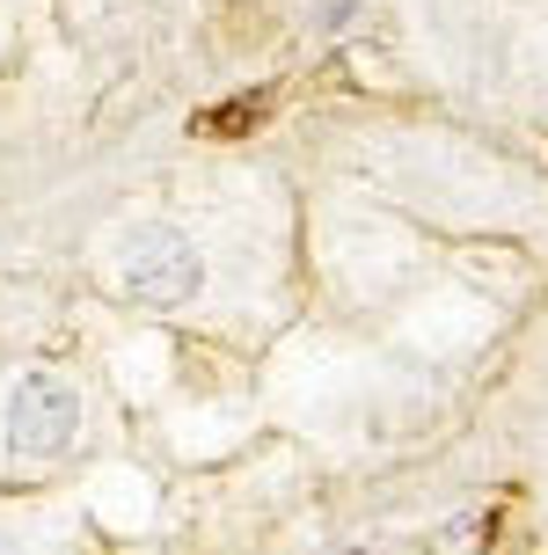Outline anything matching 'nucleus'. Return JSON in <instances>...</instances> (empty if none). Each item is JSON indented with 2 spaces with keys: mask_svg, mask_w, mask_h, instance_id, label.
Here are the masks:
<instances>
[{
  "mask_svg": "<svg viewBox=\"0 0 548 555\" xmlns=\"http://www.w3.org/2000/svg\"><path fill=\"white\" fill-rule=\"evenodd\" d=\"M117 285H125V300H139V307H183L197 285H205V256H197L176 227H139L132 242H125Z\"/></svg>",
  "mask_w": 548,
  "mask_h": 555,
  "instance_id": "1",
  "label": "nucleus"
},
{
  "mask_svg": "<svg viewBox=\"0 0 548 555\" xmlns=\"http://www.w3.org/2000/svg\"><path fill=\"white\" fill-rule=\"evenodd\" d=\"M81 431V395L74 380H59V373H23L15 388H8V446L29 453V461H52L66 453Z\"/></svg>",
  "mask_w": 548,
  "mask_h": 555,
  "instance_id": "2",
  "label": "nucleus"
},
{
  "mask_svg": "<svg viewBox=\"0 0 548 555\" xmlns=\"http://www.w3.org/2000/svg\"><path fill=\"white\" fill-rule=\"evenodd\" d=\"M497 533V504H468L461 519H446V527L432 533V555H483Z\"/></svg>",
  "mask_w": 548,
  "mask_h": 555,
  "instance_id": "3",
  "label": "nucleus"
},
{
  "mask_svg": "<svg viewBox=\"0 0 548 555\" xmlns=\"http://www.w3.org/2000/svg\"><path fill=\"white\" fill-rule=\"evenodd\" d=\"M264 111H271L264 95H248V103H227V111H213V117H205V132H242V125H256Z\"/></svg>",
  "mask_w": 548,
  "mask_h": 555,
  "instance_id": "4",
  "label": "nucleus"
}]
</instances>
